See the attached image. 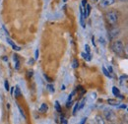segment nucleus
<instances>
[{
    "label": "nucleus",
    "mask_w": 128,
    "mask_h": 124,
    "mask_svg": "<svg viewBox=\"0 0 128 124\" xmlns=\"http://www.w3.org/2000/svg\"><path fill=\"white\" fill-rule=\"evenodd\" d=\"M119 29L118 28H112L110 29V31H108V38H110V40H114V38H116L117 36H118V34H119Z\"/></svg>",
    "instance_id": "nucleus-3"
},
{
    "label": "nucleus",
    "mask_w": 128,
    "mask_h": 124,
    "mask_svg": "<svg viewBox=\"0 0 128 124\" xmlns=\"http://www.w3.org/2000/svg\"><path fill=\"white\" fill-rule=\"evenodd\" d=\"M48 110V106L46 104H42L40 106V112H42V113H46Z\"/></svg>",
    "instance_id": "nucleus-9"
},
{
    "label": "nucleus",
    "mask_w": 128,
    "mask_h": 124,
    "mask_svg": "<svg viewBox=\"0 0 128 124\" xmlns=\"http://www.w3.org/2000/svg\"><path fill=\"white\" fill-rule=\"evenodd\" d=\"M44 78H46V81H48V82H49V83H51V82H52V79H50V78L48 77V76H46V74H44Z\"/></svg>",
    "instance_id": "nucleus-25"
},
{
    "label": "nucleus",
    "mask_w": 128,
    "mask_h": 124,
    "mask_svg": "<svg viewBox=\"0 0 128 124\" xmlns=\"http://www.w3.org/2000/svg\"><path fill=\"white\" fill-rule=\"evenodd\" d=\"M4 85H5V90H6V91H9L10 88H9V84H8V81H7V80L4 82Z\"/></svg>",
    "instance_id": "nucleus-20"
},
{
    "label": "nucleus",
    "mask_w": 128,
    "mask_h": 124,
    "mask_svg": "<svg viewBox=\"0 0 128 124\" xmlns=\"http://www.w3.org/2000/svg\"><path fill=\"white\" fill-rule=\"evenodd\" d=\"M95 1H96V2H98V0H95Z\"/></svg>",
    "instance_id": "nucleus-34"
},
{
    "label": "nucleus",
    "mask_w": 128,
    "mask_h": 124,
    "mask_svg": "<svg viewBox=\"0 0 128 124\" xmlns=\"http://www.w3.org/2000/svg\"><path fill=\"white\" fill-rule=\"evenodd\" d=\"M7 40V42H8V44H9L12 46V48H13L14 50H16V51H20V50H21V47L18 46H16V44H15L12 42V40H10L9 38H7V40Z\"/></svg>",
    "instance_id": "nucleus-6"
},
{
    "label": "nucleus",
    "mask_w": 128,
    "mask_h": 124,
    "mask_svg": "<svg viewBox=\"0 0 128 124\" xmlns=\"http://www.w3.org/2000/svg\"><path fill=\"white\" fill-rule=\"evenodd\" d=\"M11 90H10V93H11V94H13V93H14V90H15V88L14 87H12V88H10Z\"/></svg>",
    "instance_id": "nucleus-28"
},
{
    "label": "nucleus",
    "mask_w": 128,
    "mask_h": 124,
    "mask_svg": "<svg viewBox=\"0 0 128 124\" xmlns=\"http://www.w3.org/2000/svg\"><path fill=\"white\" fill-rule=\"evenodd\" d=\"M85 49H86V53H88V54H91V50H90V46H89L88 44H86V46H85Z\"/></svg>",
    "instance_id": "nucleus-21"
},
{
    "label": "nucleus",
    "mask_w": 128,
    "mask_h": 124,
    "mask_svg": "<svg viewBox=\"0 0 128 124\" xmlns=\"http://www.w3.org/2000/svg\"><path fill=\"white\" fill-rule=\"evenodd\" d=\"M104 116H106V119L108 120V121H110V122H113L116 119L114 112L112 111V110H106L104 111Z\"/></svg>",
    "instance_id": "nucleus-4"
},
{
    "label": "nucleus",
    "mask_w": 128,
    "mask_h": 124,
    "mask_svg": "<svg viewBox=\"0 0 128 124\" xmlns=\"http://www.w3.org/2000/svg\"><path fill=\"white\" fill-rule=\"evenodd\" d=\"M86 120H87V118H83V119H82V121H81V123L82 124L85 123V122H86Z\"/></svg>",
    "instance_id": "nucleus-29"
},
{
    "label": "nucleus",
    "mask_w": 128,
    "mask_h": 124,
    "mask_svg": "<svg viewBox=\"0 0 128 124\" xmlns=\"http://www.w3.org/2000/svg\"><path fill=\"white\" fill-rule=\"evenodd\" d=\"M2 29H3V31L5 32V34H7V36H9V32L7 31V29H6V27H5V26H4V25H3V26H2Z\"/></svg>",
    "instance_id": "nucleus-24"
},
{
    "label": "nucleus",
    "mask_w": 128,
    "mask_h": 124,
    "mask_svg": "<svg viewBox=\"0 0 128 124\" xmlns=\"http://www.w3.org/2000/svg\"><path fill=\"white\" fill-rule=\"evenodd\" d=\"M72 66H73V68H77L79 66V62L77 59H73V65Z\"/></svg>",
    "instance_id": "nucleus-17"
},
{
    "label": "nucleus",
    "mask_w": 128,
    "mask_h": 124,
    "mask_svg": "<svg viewBox=\"0 0 128 124\" xmlns=\"http://www.w3.org/2000/svg\"><path fill=\"white\" fill-rule=\"evenodd\" d=\"M38 54H40V51H38V49H36V52H34V59H36V60L38 58Z\"/></svg>",
    "instance_id": "nucleus-23"
},
{
    "label": "nucleus",
    "mask_w": 128,
    "mask_h": 124,
    "mask_svg": "<svg viewBox=\"0 0 128 124\" xmlns=\"http://www.w3.org/2000/svg\"><path fill=\"white\" fill-rule=\"evenodd\" d=\"M63 1H64V2H66V0H63Z\"/></svg>",
    "instance_id": "nucleus-33"
},
{
    "label": "nucleus",
    "mask_w": 128,
    "mask_h": 124,
    "mask_svg": "<svg viewBox=\"0 0 128 124\" xmlns=\"http://www.w3.org/2000/svg\"><path fill=\"white\" fill-rule=\"evenodd\" d=\"M106 22L110 24V25H115L116 23H117V21H118V15H117V13L116 12H114V11H110V12H108L106 14Z\"/></svg>",
    "instance_id": "nucleus-2"
},
{
    "label": "nucleus",
    "mask_w": 128,
    "mask_h": 124,
    "mask_svg": "<svg viewBox=\"0 0 128 124\" xmlns=\"http://www.w3.org/2000/svg\"><path fill=\"white\" fill-rule=\"evenodd\" d=\"M61 123H63V124H66L67 123V120L64 118V117H61Z\"/></svg>",
    "instance_id": "nucleus-27"
},
{
    "label": "nucleus",
    "mask_w": 128,
    "mask_h": 124,
    "mask_svg": "<svg viewBox=\"0 0 128 124\" xmlns=\"http://www.w3.org/2000/svg\"><path fill=\"white\" fill-rule=\"evenodd\" d=\"M55 109L57 110V112H61V108L58 102H55Z\"/></svg>",
    "instance_id": "nucleus-15"
},
{
    "label": "nucleus",
    "mask_w": 128,
    "mask_h": 124,
    "mask_svg": "<svg viewBox=\"0 0 128 124\" xmlns=\"http://www.w3.org/2000/svg\"><path fill=\"white\" fill-rule=\"evenodd\" d=\"M3 60H4V61H7V57H6V56H4V57H3Z\"/></svg>",
    "instance_id": "nucleus-31"
},
{
    "label": "nucleus",
    "mask_w": 128,
    "mask_h": 124,
    "mask_svg": "<svg viewBox=\"0 0 128 124\" xmlns=\"http://www.w3.org/2000/svg\"><path fill=\"white\" fill-rule=\"evenodd\" d=\"M14 61H15V68H16V70H19V68H20V61H19L17 55H14Z\"/></svg>",
    "instance_id": "nucleus-11"
},
{
    "label": "nucleus",
    "mask_w": 128,
    "mask_h": 124,
    "mask_svg": "<svg viewBox=\"0 0 128 124\" xmlns=\"http://www.w3.org/2000/svg\"><path fill=\"white\" fill-rule=\"evenodd\" d=\"M48 91H49L50 93H54V92H55L54 87H53L52 85H50V84H48Z\"/></svg>",
    "instance_id": "nucleus-16"
},
{
    "label": "nucleus",
    "mask_w": 128,
    "mask_h": 124,
    "mask_svg": "<svg viewBox=\"0 0 128 124\" xmlns=\"http://www.w3.org/2000/svg\"><path fill=\"white\" fill-rule=\"evenodd\" d=\"M85 102H86V100L84 98L81 102H79V109H81V108H84V106H85Z\"/></svg>",
    "instance_id": "nucleus-18"
},
{
    "label": "nucleus",
    "mask_w": 128,
    "mask_h": 124,
    "mask_svg": "<svg viewBox=\"0 0 128 124\" xmlns=\"http://www.w3.org/2000/svg\"><path fill=\"white\" fill-rule=\"evenodd\" d=\"M18 108H19V111H20V113H21V115L24 117V118H26V115H25V113H24V110L22 109V108H20V106H18Z\"/></svg>",
    "instance_id": "nucleus-19"
},
{
    "label": "nucleus",
    "mask_w": 128,
    "mask_h": 124,
    "mask_svg": "<svg viewBox=\"0 0 128 124\" xmlns=\"http://www.w3.org/2000/svg\"><path fill=\"white\" fill-rule=\"evenodd\" d=\"M102 72H104V74L106 76V77L108 78H112V75H110V73L106 69V67H102Z\"/></svg>",
    "instance_id": "nucleus-12"
},
{
    "label": "nucleus",
    "mask_w": 128,
    "mask_h": 124,
    "mask_svg": "<svg viewBox=\"0 0 128 124\" xmlns=\"http://www.w3.org/2000/svg\"><path fill=\"white\" fill-rule=\"evenodd\" d=\"M124 52H125V54L128 56V44H126V46L124 47Z\"/></svg>",
    "instance_id": "nucleus-26"
},
{
    "label": "nucleus",
    "mask_w": 128,
    "mask_h": 124,
    "mask_svg": "<svg viewBox=\"0 0 128 124\" xmlns=\"http://www.w3.org/2000/svg\"><path fill=\"white\" fill-rule=\"evenodd\" d=\"M112 49L116 55L119 56H121L124 53V46L120 40H115L112 44Z\"/></svg>",
    "instance_id": "nucleus-1"
},
{
    "label": "nucleus",
    "mask_w": 128,
    "mask_h": 124,
    "mask_svg": "<svg viewBox=\"0 0 128 124\" xmlns=\"http://www.w3.org/2000/svg\"><path fill=\"white\" fill-rule=\"evenodd\" d=\"M119 1H121V2H127L128 0H119Z\"/></svg>",
    "instance_id": "nucleus-32"
},
{
    "label": "nucleus",
    "mask_w": 128,
    "mask_h": 124,
    "mask_svg": "<svg viewBox=\"0 0 128 124\" xmlns=\"http://www.w3.org/2000/svg\"><path fill=\"white\" fill-rule=\"evenodd\" d=\"M108 104H112V106H117V104H119V102H118L117 100H108Z\"/></svg>",
    "instance_id": "nucleus-13"
},
{
    "label": "nucleus",
    "mask_w": 128,
    "mask_h": 124,
    "mask_svg": "<svg viewBox=\"0 0 128 124\" xmlns=\"http://www.w3.org/2000/svg\"><path fill=\"white\" fill-rule=\"evenodd\" d=\"M108 71H110V73H112V67H110V66L108 67Z\"/></svg>",
    "instance_id": "nucleus-30"
},
{
    "label": "nucleus",
    "mask_w": 128,
    "mask_h": 124,
    "mask_svg": "<svg viewBox=\"0 0 128 124\" xmlns=\"http://www.w3.org/2000/svg\"><path fill=\"white\" fill-rule=\"evenodd\" d=\"M81 55H82V56H83V58H84L85 60H87V61H91V59H92V57H91V54H88V53H85V52H83Z\"/></svg>",
    "instance_id": "nucleus-10"
},
{
    "label": "nucleus",
    "mask_w": 128,
    "mask_h": 124,
    "mask_svg": "<svg viewBox=\"0 0 128 124\" xmlns=\"http://www.w3.org/2000/svg\"><path fill=\"white\" fill-rule=\"evenodd\" d=\"M77 110H79V102H77V104H75V108L73 109V115H76Z\"/></svg>",
    "instance_id": "nucleus-14"
},
{
    "label": "nucleus",
    "mask_w": 128,
    "mask_h": 124,
    "mask_svg": "<svg viewBox=\"0 0 128 124\" xmlns=\"http://www.w3.org/2000/svg\"><path fill=\"white\" fill-rule=\"evenodd\" d=\"M115 3V0H100V6L102 7H108Z\"/></svg>",
    "instance_id": "nucleus-5"
},
{
    "label": "nucleus",
    "mask_w": 128,
    "mask_h": 124,
    "mask_svg": "<svg viewBox=\"0 0 128 124\" xmlns=\"http://www.w3.org/2000/svg\"><path fill=\"white\" fill-rule=\"evenodd\" d=\"M95 121H96V123H98V124H104L106 123L104 119L100 115H96V117H95Z\"/></svg>",
    "instance_id": "nucleus-7"
},
{
    "label": "nucleus",
    "mask_w": 128,
    "mask_h": 124,
    "mask_svg": "<svg viewBox=\"0 0 128 124\" xmlns=\"http://www.w3.org/2000/svg\"><path fill=\"white\" fill-rule=\"evenodd\" d=\"M112 93H113V94H114L115 96H118V98H122V96L120 94V92H119V90H118L116 87H113V88H112Z\"/></svg>",
    "instance_id": "nucleus-8"
},
{
    "label": "nucleus",
    "mask_w": 128,
    "mask_h": 124,
    "mask_svg": "<svg viewBox=\"0 0 128 124\" xmlns=\"http://www.w3.org/2000/svg\"><path fill=\"white\" fill-rule=\"evenodd\" d=\"M15 90H16V93H15V96H18L20 94H21V91H20V89H19V87L17 86L16 88H15Z\"/></svg>",
    "instance_id": "nucleus-22"
}]
</instances>
